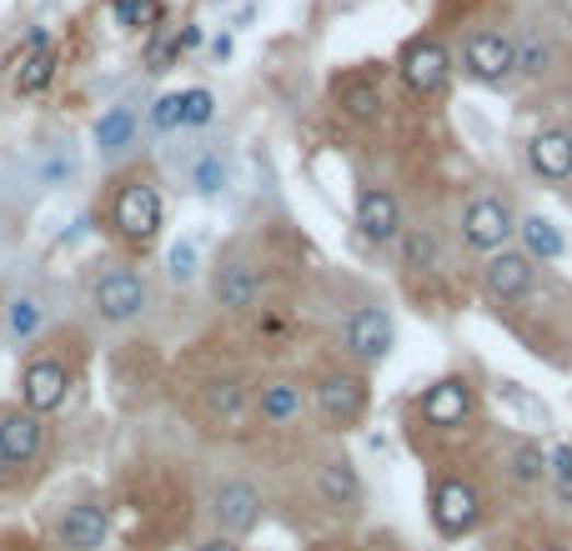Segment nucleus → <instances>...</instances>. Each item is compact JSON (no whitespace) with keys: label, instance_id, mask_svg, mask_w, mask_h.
I'll use <instances>...</instances> for the list:
<instances>
[{"label":"nucleus","instance_id":"1","mask_svg":"<svg viewBox=\"0 0 572 551\" xmlns=\"http://www.w3.org/2000/svg\"><path fill=\"white\" fill-rule=\"evenodd\" d=\"M111 221L116 231L131 241V246H151L156 231H161V196H156L151 181L131 176L116 191V206H111Z\"/></svg>","mask_w":572,"mask_h":551},{"label":"nucleus","instance_id":"2","mask_svg":"<svg viewBox=\"0 0 572 551\" xmlns=\"http://www.w3.org/2000/svg\"><path fill=\"white\" fill-rule=\"evenodd\" d=\"M317 411H322V422L346 432V426H357L367 416V381L357 371H327L317 381Z\"/></svg>","mask_w":572,"mask_h":551},{"label":"nucleus","instance_id":"3","mask_svg":"<svg viewBox=\"0 0 572 551\" xmlns=\"http://www.w3.org/2000/svg\"><path fill=\"white\" fill-rule=\"evenodd\" d=\"M477 516H482V496H477L472 481L447 477L432 492V521H437L442 537H467L477 527Z\"/></svg>","mask_w":572,"mask_h":551},{"label":"nucleus","instance_id":"4","mask_svg":"<svg viewBox=\"0 0 572 551\" xmlns=\"http://www.w3.org/2000/svg\"><path fill=\"white\" fill-rule=\"evenodd\" d=\"M462 60H467V71H472L477 81L502 85L507 76L517 71V41L502 36V31H472L467 46H462Z\"/></svg>","mask_w":572,"mask_h":551},{"label":"nucleus","instance_id":"5","mask_svg":"<svg viewBox=\"0 0 572 551\" xmlns=\"http://www.w3.org/2000/svg\"><path fill=\"white\" fill-rule=\"evenodd\" d=\"M91 301H95V311H101V321L126 326V321H136L146 311V282L136 271H106V276L95 282Z\"/></svg>","mask_w":572,"mask_h":551},{"label":"nucleus","instance_id":"6","mask_svg":"<svg viewBox=\"0 0 572 551\" xmlns=\"http://www.w3.org/2000/svg\"><path fill=\"white\" fill-rule=\"evenodd\" d=\"M211 516L221 527V537H247L262 521V492L251 481H221L211 496Z\"/></svg>","mask_w":572,"mask_h":551},{"label":"nucleus","instance_id":"7","mask_svg":"<svg viewBox=\"0 0 572 551\" xmlns=\"http://www.w3.org/2000/svg\"><path fill=\"white\" fill-rule=\"evenodd\" d=\"M392 317L381 311V306H362V311H352V321H346V352L357 356L362 366H377L387 361V352H392Z\"/></svg>","mask_w":572,"mask_h":551},{"label":"nucleus","instance_id":"8","mask_svg":"<svg viewBox=\"0 0 572 551\" xmlns=\"http://www.w3.org/2000/svg\"><path fill=\"white\" fill-rule=\"evenodd\" d=\"M447 71H453V60H447L442 41L422 36L402 50V81L412 95H437L442 85H447Z\"/></svg>","mask_w":572,"mask_h":551},{"label":"nucleus","instance_id":"9","mask_svg":"<svg viewBox=\"0 0 572 551\" xmlns=\"http://www.w3.org/2000/svg\"><path fill=\"white\" fill-rule=\"evenodd\" d=\"M513 231H517L513 211H507L502 200H492V196L472 200L467 216H462V241H467V246H477V251H502Z\"/></svg>","mask_w":572,"mask_h":551},{"label":"nucleus","instance_id":"10","mask_svg":"<svg viewBox=\"0 0 572 551\" xmlns=\"http://www.w3.org/2000/svg\"><path fill=\"white\" fill-rule=\"evenodd\" d=\"M66 391H71V376H66V366L60 361H31L21 371V401H25L31 416H50V411H60Z\"/></svg>","mask_w":572,"mask_h":551},{"label":"nucleus","instance_id":"11","mask_svg":"<svg viewBox=\"0 0 572 551\" xmlns=\"http://www.w3.org/2000/svg\"><path fill=\"white\" fill-rule=\"evenodd\" d=\"M106 537H111V521H106V512L91 506V502L66 506V516L56 521V541L66 551H101Z\"/></svg>","mask_w":572,"mask_h":551},{"label":"nucleus","instance_id":"12","mask_svg":"<svg viewBox=\"0 0 572 551\" xmlns=\"http://www.w3.org/2000/svg\"><path fill=\"white\" fill-rule=\"evenodd\" d=\"M202 411L216 426H227V432H247L251 391L241 387V381H231V376H216V381H206V391H202Z\"/></svg>","mask_w":572,"mask_h":551},{"label":"nucleus","instance_id":"13","mask_svg":"<svg viewBox=\"0 0 572 551\" xmlns=\"http://www.w3.org/2000/svg\"><path fill=\"white\" fill-rule=\"evenodd\" d=\"M0 446H5V461H11V467H31V461L41 457V446H46L41 416H31V411H5V416H0Z\"/></svg>","mask_w":572,"mask_h":551},{"label":"nucleus","instance_id":"14","mask_svg":"<svg viewBox=\"0 0 572 551\" xmlns=\"http://www.w3.org/2000/svg\"><path fill=\"white\" fill-rule=\"evenodd\" d=\"M482 286L492 301H517L533 286V261L523 251H492V261L482 266Z\"/></svg>","mask_w":572,"mask_h":551},{"label":"nucleus","instance_id":"15","mask_svg":"<svg viewBox=\"0 0 572 551\" xmlns=\"http://www.w3.org/2000/svg\"><path fill=\"white\" fill-rule=\"evenodd\" d=\"M422 416L427 426H462L472 416V387H467V376H447L437 387L422 397Z\"/></svg>","mask_w":572,"mask_h":551},{"label":"nucleus","instance_id":"16","mask_svg":"<svg viewBox=\"0 0 572 551\" xmlns=\"http://www.w3.org/2000/svg\"><path fill=\"white\" fill-rule=\"evenodd\" d=\"M357 226H362V236H367V241H377V246L397 241V236H402V206H397L392 191H362Z\"/></svg>","mask_w":572,"mask_h":551},{"label":"nucleus","instance_id":"17","mask_svg":"<svg viewBox=\"0 0 572 551\" xmlns=\"http://www.w3.org/2000/svg\"><path fill=\"white\" fill-rule=\"evenodd\" d=\"M251 411H256L266 426H291V422H301L307 397H301L297 381H262L256 397H251Z\"/></svg>","mask_w":572,"mask_h":551},{"label":"nucleus","instance_id":"18","mask_svg":"<svg viewBox=\"0 0 572 551\" xmlns=\"http://www.w3.org/2000/svg\"><path fill=\"white\" fill-rule=\"evenodd\" d=\"M256 296H262V276H256L251 261L231 256L227 266L216 271V306H227V311H251Z\"/></svg>","mask_w":572,"mask_h":551},{"label":"nucleus","instance_id":"19","mask_svg":"<svg viewBox=\"0 0 572 551\" xmlns=\"http://www.w3.org/2000/svg\"><path fill=\"white\" fill-rule=\"evenodd\" d=\"M527 161L542 181H572V130H537Z\"/></svg>","mask_w":572,"mask_h":551},{"label":"nucleus","instance_id":"20","mask_svg":"<svg viewBox=\"0 0 572 551\" xmlns=\"http://www.w3.org/2000/svg\"><path fill=\"white\" fill-rule=\"evenodd\" d=\"M50 76H56V50H50V41L36 31V36L15 50V91L36 95L50 85Z\"/></svg>","mask_w":572,"mask_h":551},{"label":"nucleus","instance_id":"21","mask_svg":"<svg viewBox=\"0 0 572 551\" xmlns=\"http://www.w3.org/2000/svg\"><path fill=\"white\" fill-rule=\"evenodd\" d=\"M317 496H322L327 506H336V512L357 506V502H362V477H357V467H352L346 457L322 461V471H317Z\"/></svg>","mask_w":572,"mask_h":551},{"label":"nucleus","instance_id":"22","mask_svg":"<svg viewBox=\"0 0 572 551\" xmlns=\"http://www.w3.org/2000/svg\"><path fill=\"white\" fill-rule=\"evenodd\" d=\"M336 106H342L352 120H377L387 101H381L377 81H367V76H346V81H336Z\"/></svg>","mask_w":572,"mask_h":551},{"label":"nucleus","instance_id":"23","mask_svg":"<svg viewBox=\"0 0 572 551\" xmlns=\"http://www.w3.org/2000/svg\"><path fill=\"white\" fill-rule=\"evenodd\" d=\"M517 231H523V256L527 261H558L562 256V231L548 221V216H527V221H517Z\"/></svg>","mask_w":572,"mask_h":551},{"label":"nucleus","instance_id":"24","mask_svg":"<svg viewBox=\"0 0 572 551\" xmlns=\"http://www.w3.org/2000/svg\"><path fill=\"white\" fill-rule=\"evenodd\" d=\"M507 471H513L517 486H537V481L548 477V457H542V446H537V441H513V451H507Z\"/></svg>","mask_w":572,"mask_h":551},{"label":"nucleus","instance_id":"25","mask_svg":"<svg viewBox=\"0 0 572 551\" xmlns=\"http://www.w3.org/2000/svg\"><path fill=\"white\" fill-rule=\"evenodd\" d=\"M131 130H136V116L126 106H116L95 120V146L101 151H121V146H131Z\"/></svg>","mask_w":572,"mask_h":551},{"label":"nucleus","instance_id":"26","mask_svg":"<svg viewBox=\"0 0 572 551\" xmlns=\"http://www.w3.org/2000/svg\"><path fill=\"white\" fill-rule=\"evenodd\" d=\"M216 111V95L206 91V85H196V91H181V126H206Z\"/></svg>","mask_w":572,"mask_h":551},{"label":"nucleus","instance_id":"27","mask_svg":"<svg viewBox=\"0 0 572 551\" xmlns=\"http://www.w3.org/2000/svg\"><path fill=\"white\" fill-rule=\"evenodd\" d=\"M196 271H202V256H196V246H191V241H176V246H171V256H167V276L171 282H196Z\"/></svg>","mask_w":572,"mask_h":551},{"label":"nucleus","instance_id":"28","mask_svg":"<svg viewBox=\"0 0 572 551\" xmlns=\"http://www.w3.org/2000/svg\"><path fill=\"white\" fill-rule=\"evenodd\" d=\"M548 477H552V486H558L562 502H572V446L568 441L548 451Z\"/></svg>","mask_w":572,"mask_h":551},{"label":"nucleus","instance_id":"29","mask_svg":"<svg viewBox=\"0 0 572 551\" xmlns=\"http://www.w3.org/2000/svg\"><path fill=\"white\" fill-rule=\"evenodd\" d=\"M5 321H11V336H36L41 326V306L31 301V296H21V301H11V311H5Z\"/></svg>","mask_w":572,"mask_h":551},{"label":"nucleus","instance_id":"30","mask_svg":"<svg viewBox=\"0 0 572 551\" xmlns=\"http://www.w3.org/2000/svg\"><path fill=\"white\" fill-rule=\"evenodd\" d=\"M191 181H196V191H202V196H216V191L227 186V165H221V156H202V161H196V171H191Z\"/></svg>","mask_w":572,"mask_h":551},{"label":"nucleus","instance_id":"31","mask_svg":"<svg viewBox=\"0 0 572 551\" xmlns=\"http://www.w3.org/2000/svg\"><path fill=\"white\" fill-rule=\"evenodd\" d=\"M402 241V251H407V266H437V241H432L427 231H407V236H397Z\"/></svg>","mask_w":572,"mask_h":551},{"label":"nucleus","instance_id":"32","mask_svg":"<svg viewBox=\"0 0 572 551\" xmlns=\"http://www.w3.org/2000/svg\"><path fill=\"white\" fill-rule=\"evenodd\" d=\"M548 60H552V50L542 46V41H537V36L517 41V71H527V76H542V71H548Z\"/></svg>","mask_w":572,"mask_h":551},{"label":"nucleus","instance_id":"33","mask_svg":"<svg viewBox=\"0 0 572 551\" xmlns=\"http://www.w3.org/2000/svg\"><path fill=\"white\" fill-rule=\"evenodd\" d=\"M161 5L156 0H116V21L121 25H156Z\"/></svg>","mask_w":572,"mask_h":551},{"label":"nucleus","instance_id":"34","mask_svg":"<svg viewBox=\"0 0 572 551\" xmlns=\"http://www.w3.org/2000/svg\"><path fill=\"white\" fill-rule=\"evenodd\" d=\"M151 126L156 130H176L181 126V95H161L151 106Z\"/></svg>","mask_w":572,"mask_h":551},{"label":"nucleus","instance_id":"35","mask_svg":"<svg viewBox=\"0 0 572 551\" xmlns=\"http://www.w3.org/2000/svg\"><path fill=\"white\" fill-rule=\"evenodd\" d=\"M176 50H181V41H156V46H151V71H167Z\"/></svg>","mask_w":572,"mask_h":551},{"label":"nucleus","instance_id":"36","mask_svg":"<svg viewBox=\"0 0 572 551\" xmlns=\"http://www.w3.org/2000/svg\"><path fill=\"white\" fill-rule=\"evenodd\" d=\"M196 551H241V547H237V537H211V541H202Z\"/></svg>","mask_w":572,"mask_h":551},{"label":"nucleus","instance_id":"37","mask_svg":"<svg viewBox=\"0 0 572 551\" xmlns=\"http://www.w3.org/2000/svg\"><path fill=\"white\" fill-rule=\"evenodd\" d=\"M5 467H11V461H5V446H0V477H5Z\"/></svg>","mask_w":572,"mask_h":551},{"label":"nucleus","instance_id":"38","mask_svg":"<svg viewBox=\"0 0 572 551\" xmlns=\"http://www.w3.org/2000/svg\"><path fill=\"white\" fill-rule=\"evenodd\" d=\"M542 551H572V547H542Z\"/></svg>","mask_w":572,"mask_h":551}]
</instances>
